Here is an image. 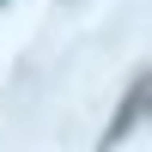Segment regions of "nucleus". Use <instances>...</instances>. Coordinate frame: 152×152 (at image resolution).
Here are the masks:
<instances>
[{
    "mask_svg": "<svg viewBox=\"0 0 152 152\" xmlns=\"http://www.w3.org/2000/svg\"><path fill=\"white\" fill-rule=\"evenodd\" d=\"M146 91H152V85H146V73H140V79L128 85V97H122V110H116V122H110V128L97 134V152H116V146H122V140L134 134V122L146 116Z\"/></svg>",
    "mask_w": 152,
    "mask_h": 152,
    "instance_id": "obj_1",
    "label": "nucleus"
}]
</instances>
